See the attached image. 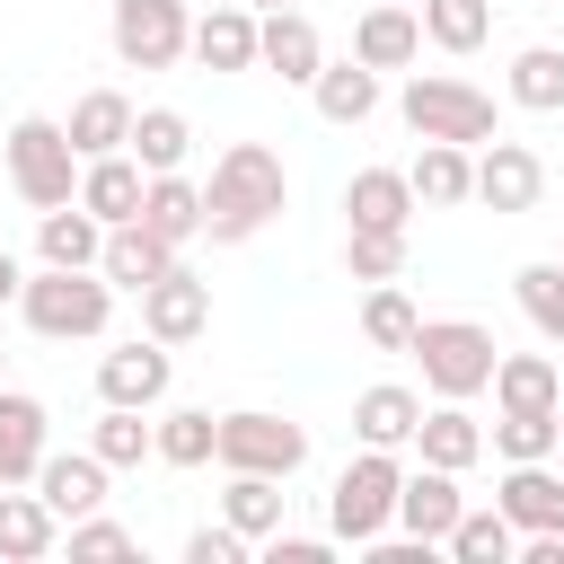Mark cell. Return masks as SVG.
<instances>
[{
    "label": "cell",
    "instance_id": "1",
    "mask_svg": "<svg viewBox=\"0 0 564 564\" xmlns=\"http://www.w3.org/2000/svg\"><path fill=\"white\" fill-rule=\"evenodd\" d=\"M282 203H291L282 159H273L264 141H229V150L212 159V185H203V229H212V247H238V238H256Z\"/></svg>",
    "mask_w": 564,
    "mask_h": 564
},
{
    "label": "cell",
    "instance_id": "2",
    "mask_svg": "<svg viewBox=\"0 0 564 564\" xmlns=\"http://www.w3.org/2000/svg\"><path fill=\"white\" fill-rule=\"evenodd\" d=\"M18 308L35 335L70 344V335H106V308H115V282L88 273V264H44L35 282H18Z\"/></svg>",
    "mask_w": 564,
    "mask_h": 564
},
{
    "label": "cell",
    "instance_id": "3",
    "mask_svg": "<svg viewBox=\"0 0 564 564\" xmlns=\"http://www.w3.org/2000/svg\"><path fill=\"white\" fill-rule=\"evenodd\" d=\"M405 352L423 361V388H432V397H476V388L494 379V361H502V344H494L476 317H423Z\"/></svg>",
    "mask_w": 564,
    "mask_h": 564
},
{
    "label": "cell",
    "instance_id": "4",
    "mask_svg": "<svg viewBox=\"0 0 564 564\" xmlns=\"http://www.w3.org/2000/svg\"><path fill=\"white\" fill-rule=\"evenodd\" d=\"M397 106H405V123H414L423 141H458V150L494 141V97H485L476 79H449V70H414Z\"/></svg>",
    "mask_w": 564,
    "mask_h": 564
},
{
    "label": "cell",
    "instance_id": "5",
    "mask_svg": "<svg viewBox=\"0 0 564 564\" xmlns=\"http://www.w3.org/2000/svg\"><path fill=\"white\" fill-rule=\"evenodd\" d=\"M9 185H18L35 212H53V203L79 194V150H70V132H62L53 115H18V123H9Z\"/></svg>",
    "mask_w": 564,
    "mask_h": 564
},
{
    "label": "cell",
    "instance_id": "6",
    "mask_svg": "<svg viewBox=\"0 0 564 564\" xmlns=\"http://www.w3.org/2000/svg\"><path fill=\"white\" fill-rule=\"evenodd\" d=\"M397 458L388 449H361L344 476H335V494H326V520H335V538H352V546H370L388 520H397Z\"/></svg>",
    "mask_w": 564,
    "mask_h": 564
},
{
    "label": "cell",
    "instance_id": "7",
    "mask_svg": "<svg viewBox=\"0 0 564 564\" xmlns=\"http://www.w3.org/2000/svg\"><path fill=\"white\" fill-rule=\"evenodd\" d=\"M212 458H220V467H247V476H291V467L308 458V432L282 423V414H264V405H247V414H220Z\"/></svg>",
    "mask_w": 564,
    "mask_h": 564
},
{
    "label": "cell",
    "instance_id": "8",
    "mask_svg": "<svg viewBox=\"0 0 564 564\" xmlns=\"http://www.w3.org/2000/svg\"><path fill=\"white\" fill-rule=\"evenodd\" d=\"M185 44H194L185 0H115V53H123L132 70H167Z\"/></svg>",
    "mask_w": 564,
    "mask_h": 564
},
{
    "label": "cell",
    "instance_id": "9",
    "mask_svg": "<svg viewBox=\"0 0 564 564\" xmlns=\"http://www.w3.org/2000/svg\"><path fill=\"white\" fill-rule=\"evenodd\" d=\"M538 194H546V167H538V150L529 141H476V203H494V212H538Z\"/></svg>",
    "mask_w": 564,
    "mask_h": 564
},
{
    "label": "cell",
    "instance_id": "10",
    "mask_svg": "<svg viewBox=\"0 0 564 564\" xmlns=\"http://www.w3.org/2000/svg\"><path fill=\"white\" fill-rule=\"evenodd\" d=\"M494 511L520 529V538H555L564 529V476L546 458H511V476L494 485Z\"/></svg>",
    "mask_w": 564,
    "mask_h": 564
},
{
    "label": "cell",
    "instance_id": "11",
    "mask_svg": "<svg viewBox=\"0 0 564 564\" xmlns=\"http://www.w3.org/2000/svg\"><path fill=\"white\" fill-rule=\"evenodd\" d=\"M141 326H150L159 344H194V335L212 326V291H203L185 264H167V273L141 291Z\"/></svg>",
    "mask_w": 564,
    "mask_h": 564
},
{
    "label": "cell",
    "instance_id": "12",
    "mask_svg": "<svg viewBox=\"0 0 564 564\" xmlns=\"http://www.w3.org/2000/svg\"><path fill=\"white\" fill-rule=\"evenodd\" d=\"M458 511H467V502H458V476H449V467H432V458H423V476H397V529H405V538L441 546Z\"/></svg>",
    "mask_w": 564,
    "mask_h": 564
},
{
    "label": "cell",
    "instance_id": "13",
    "mask_svg": "<svg viewBox=\"0 0 564 564\" xmlns=\"http://www.w3.org/2000/svg\"><path fill=\"white\" fill-rule=\"evenodd\" d=\"M97 397L106 405H159L167 397V344L150 335V344H115L106 361H97Z\"/></svg>",
    "mask_w": 564,
    "mask_h": 564
},
{
    "label": "cell",
    "instance_id": "14",
    "mask_svg": "<svg viewBox=\"0 0 564 564\" xmlns=\"http://www.w3.org/2000/svg\"><path fill=\"white\" fill-rule=\"evenodd\" d=\"M414 53H423V18L397 9V0H370L361 26H352V62H370V70H405Z\"/></svg>",
    "mask_w": 564,
    "mask_h": 564
},
{
    "label": "cell",
    "instance_id": "15",
    "mask_svg": "<svg viewBox=\"0 0 564 564\" xmlns=\"http://www.w3.org/2000/svg\"><path fill=\"white\" fill-rule=\"evenodd\" d=\"M167 264H176V247H167V238H150L141 220H115V229H106V247H97V273H106L115 291H150Z\"/></svg>",
    "mask_w": 564,
    "mask_h": 564
},
{
    "label": "cell",
    "instance_id": "16",
    "mask_svg": "<svg viewBox=\"0 0 564 564\" xmlns=\"http://www.w3.org/2000/svg\"><path fill=\"white\" fill-rule=\"evenodd\" d=\"M44 432H53L44 397H18V388H0V485H26V476L44 467Z\"/></svg>",
    "mask_w": 564,
    "mask_h": 564
},
{
    "label": "cell",
    "instance_id": "17",
    "mask_svg": "<svg viewBox=\"0 0 564 564\" xmlns=\"http://www.w3.org/2000/svg\"><path fill=\"white\" fill-rule=\"evenodd\" d=\"M203 70H256V9L247 0H212V18L194 26V44H185Z\"/></svg>",
    "mask_w": 564,
    "mask_h": 564
},
{
    "label": "cell",
    "instance_id": "18",
    "mask_svg": "<svg viewBox=\"0 0 564 564\" xmlns=\"http://www.w3.org/2000/svg\"><path fill=\"white\" fill-rule=\"evenodd\" d=\"M256 62H264V70H282L291 88H308V79H317V62H326V44H317V26H308L300 9H273V18L256 26Z\"/></svg>",
    "mask_w": 564,
    "mask_h": 564
},
{
    "label": "cell",
    "instance_id": "19",
    "mask_svg": "<svg viewBox=\"0 0 564 564\" xmlns=\"http://www.w3.org/2000/svg\"><path fill=\"white\" fill-rule=\"evenodd\" d=\"M141 185H150V176H141V159H132V150H106V159H79V203H88V212H97L106 229L141 212Z\"/></svg>",
    "mask_w": 564,
    "mask_h": 564
},
{
    "label": "cell",
    "instance_id": "20",
    "mask_svg": "<svg viewBox=\"0 0 564 564\" xmlns=\"http://www.w3.org/2000/svg\"><path fill=\"white\" fill-rule=\"evenodd\" d=\"M35 494L53 502V520H88V511L106 502V458H97V449L44 458V467H35Z\"/></svg>",
    "mask_w": 564,
    "mask_h": 564
},
{
    "label": "cell",
    "instance_id": "21",
    "mask_svg": "<svg viewBox=\"0 0 564 564\" xmlns=\"http://www.w3.org/2000/svg\"><path fill=\"white\" fill-rule=\"evenodd\" d=\"M344 220H352V229H405V220H414L405 167H361V176L344 185Z\"/></svg>",
    "mask_w": 564,
    "mask_h": 564
},
{
    "label": "cell",
    "instance_id": "22",
    "mask_svg": "<svg viewBox=\"0 0 564 564\" xmlns=\"http://www.w3.org/2000/svg\"><path fill=\"white\" fill-rule=\"evenodd\" d=\"M414 449H423L432 467H449V476H458V467H476V458H485V432H476L467 397H441V405L414 423Z\"/></svg>",
    "mask_w": 564,
    "mask_h": 564
},
{
    "label": "cell",
    "instance_id": "23",
    "mask_svg": "<svg viewBox=\"0 0 564 564\" xmlns=\"http://www.w3.org/2000/svg\"><path fill=\"white\" fill-rule=\"evenodd\" d=\"M132 220H141L150 238H167V247H185V238L203 229V185H185V176L167 167V176H150V185H141V212H132Z\"/></svg>",
    "mask_w": 564,
    "mask_h": 564
},
{
    "label": "cell",
    "instance_id": "24",
    "mask_svg": "<svg viewBox=\"0 0 564 564\" xmlns=\"http://www.w3.org/2000/svg\"><path fill=\"white\" fill-rule=\"evenodd\" d=\"M62 132H70V150H79V159H106V150H123V141H132V97L88 88V97L70 106V123H62Z\"/></svg>",
    "mask_w": 564,
    "mask_h": 564
},
{
    "label": "cell",
    "instance_id": "25",
    "mask_svg": "<svg viewBox=\"0 0 564 564\" xmlns=\"http://www.w3.org/2000/svg\"><path fill=\"white\" fill-rule=\"evenodd\" d=\"M405 185H414V203L449 212V203H467V194H476V159H467L458 141H423V159L405 167Z\"/></svg>",
    "mask_w": 564,
    "mask_h": 564
},
{
    "label": "cell",
    "instance_id": "26",
    "mask_svg": "<svg viewBox=\"0 0 564 564\" xmlns=\"http://www.w3.org/2000/svg\"><path fill=\"white\" fill-rule=\"evenodd\" d=\"M35 247H44V264H97V247H106V220L70 194V203H53L44 220H35Z\"/></svg>",
    "mask_w": 564,
    "mask_h": 564
},
{
    "label": "cell",
    "instance_id": "27",
    "mask_svg": "<svg viewBox=\"0 0 564 564\" xmlns=\"http://www.w3.org/2000/svg\"><path fill=\"white\" fill-rule=\"evenodd\" d=\"M485 388H494L502 414H555V361L546 352H502Z\"/></svg>",
    "mask_w": 564,
    "mask_h": 564
},
{
    "label": "cell",
    "instance_id": "28",
    "mask_svg": "<svg viewBox=\"0 0 564 564\" xmlns=\"http://www.w3.org/2000/svg\"><path fill=\"white\" fill-rule=\"evenodd\" d=\"M414 423H423V397H414V388H361V397H352L361 449H397V441H414Z\"/></svg>",
    "mask_w": 564,
    "mask_h": 564
},
{
    "label": "cell",
    "instance_id": "29",
    "mask_svg": "<svg viewBox=\"0 0 564 564\" xmlns=\"http://www.w3.org/2000/svg\"><path fill=\"white\" fill-rule=\"evenodd\" d=\"M123 150L141 159V176H167V167H185V150H194V123H185L176 106H141Z\"/></svg>",
    "mask_w": 564,
    "mask_h": 564
},
{
    "label": "cell",
    "instance_id": "30",
    "mask_svg": "<svg viewBox=\"0 0 564 564\" xmlns=\"http://www.w3.org/2000/svg\"><path fill=\"white\" fill-rule=\"evenodd\" d=\"M282 476H247V467H229V494H220V520L238 529V538H273L282 529Z\"/></svg>",
    "mask_w": 564,
    "mask_h": 564
},
{
    "label": "cell",
    "instance_id": "31",
    "mask_svg": "<svg viewBox=\"0 0 564 564\" xmlns=\"http://www.w3.org/2000/svg\"><path fill=\"white\" fill-rule=\"evenodd\" d=\"M308 88H317V115H326V123H361V115L379 106V70H370V62H317Z\"/></svg>",
    "mask_w": 564,
    "mask_h": 564
},
{
    "label": "cell",
    "instance_id": "32",
    "mask_svg": "<svg viewBox=\"0 0 564 564\" xmlns=\"http://www.w3.org/2000/svg\"><path fill=\"white\" fill-rule=\"evenodd\" d=\"M53 502L44 494H0V555L9 564H35V555H53Z\"/></svg>",
    "mask_w": 564,
    "mask_h": 564
},
{
    "label": "cell",
    "instance_id": "33",
    "mask_svg": "<svg viewBox=\"0 0 564 564\" xmlns=\"http://www.w3.org/2000/svg\"><path fill=\"white\" fill-rule=\"evenodd\" d=\"M441 546H449L458 564H511V555H520V529H511L502 511H458Z\"/></svg>",
    "mask_w": 564,
    "mask_h": 564
},
{
    "label": "cell",
    "instance_id": "34",
    "mask_svg": "<svg viewBox=\"0 0 564 564\" xmlns=\"http://www.w3.org/2000/svg\"><path fill=\"white\" fill-rule=\"evenodd\" d=\"M414 18H423V35H432L441 53H476V44H485V26H494V9H485V0H414Z\"/></svg>",
    "mask_w": 564,
    "mask_h": 564
},
{
    "label": "cell",
    "instance_id": "35",
    "mask_svg": "<svg viewBox=\"0 0 564 564\" xmlns=\"http://www.w3.org/2000/svg\"><path fill=\"white\" fill-rule=\"evenodd\" d=\"M212 432H220V414H203V405H176L167 423H150V449H159L167 467H203V458H212Z\"/></svg>",
    "mask_w": 564,
    "mask_h": 564
},
{
    "label": "cell",
    "instance_id": "36",
    "mask_svg": "<svg viewBox=\"0 0 564 564\" xmlns=\"http://www.w3.org/2000/svg\"><path fill=\"white\" fill-rule=\"evenodd\" d=\"M511 106H529V115H555L564 106V53L555 44H529L511 62Z\"/></svg>",
    "mask_w": 564,
    "mask_h": 564
},
{
    "label": "cell",
    "instance_id": "37",
    "mask_svg": "<svg viewBox=\"0 0 564 564\" xmlns=\"http://www.w3.org/2000/svg\"><path fill=\"white\" fill-rule=\"evenodd\" d=\"M414 326H423V317H414V300H405L397 282H370V300H361V335H370L379 352H405V344H414Z\"/></svg>",
    "mask_w": 564,
    "mask_h": 564
},
{
    "label": "cell",
    "instance_id": "38",
    "mask_svg": "<svg viewBox=\"0 0 564 564\" xmlns=\"http://www.w3.org/2000/svg\"><path fill=\"white\" fill-rule=\"evenodd\" d=\"M511 291H520L529 326H538L546 344H564V264H520V273H511Z\"/></svg>",
    "mask_w": 564,
    "mask_h": 564
},
{
    "label": "cell",
    "instance_id": "39",
    "mask_svg": "<svg viewBox=\"0 0 564 564\" xmlns=\"http://www.w3.org/2000/svg\"><path fill=\"white\" fill-rule=\"evenodd\" d=\"M344 273L352 282H397L405 273V229H352L344 238Z\"/></svg>",
    "mask_w": 564,
    "mask_h": 564
},
{
    "label": "cell",
    "instance_id": "40",
    "mask_svg": "<svg viewBox=\"0 0 564 564\" xmlns=\"http://www.w3.org/2000/svg\"><path fill=\"white\" fill-rule=\"evenodd\" d=\"M88 449H97L106 467H141V458H150V423H141V405H106Z\"/></svg>",
    "mask_w": 564,
    "mask_h": 564
},
{
    "label": "cell",
    "instance_id": "41",
    "mask_svg": "<svg viewBox=\"0 0 564 564\" xmlns=\"http://www.w3.org/2000/svg\"><path fill=\"white\" fill-rule=\"evenodd\" d=\"M555 441H564V414H502L494 423L502 458H555Z\"/></svg>",
    "mask_w": 564,
    "mask_h": 564
},
{
    "label": "cell",
    "instance_id": "42",
    "mask_svg": "<svg viewBox=\"0 0 564 564\" xmlns=\"http://www.w3.org/2000/svg\"><path fill=\"white\" fill-rule=\"evenodd\" d=\"M132 546H141V538H132V529H115V520H97V511L70 529V555H88V564H115V555H132Z\"/></svg>",
    "mask_w": 564,
    "mask_h": 564
},
{
    "label": "cell",
    "instance_id": "43",
    "mask_svg": "<svg viewBox=\"0 0 564 564\" xmlns=\"http://www.w3.org/2000/svg\"><path fill=\"white\" fill-rule=\"evenodd\" d=\"M238 555H247V538H238L229 520H220V529H194V538H185V564H238Z\"/></svg>",
    "mask_w": 564,
    "mask_h": 564
},
{
    "label": "cell",
    "instance_id": "44",
    "mask_svg": "<svg viewBox=\"0 0 564 564\" xmlns=\"http://www.w3.org/2000/svg\"><path fill=\"white\" fill-rule=\"evenodd\" d=\"M264 555H273V564H326V546H317V538H282V529L264 538Z\"/></svg>",
    "mask_w": 564,
    "mask_h": 564
},
{
    "label": "cell",
    "instance_id": "45",
    "mask_svg": "<svg viewBox=\"0 0 564 564\" xmlns=\"http://www.w3.org/2000/svg\"><path fill=\"white\" fill-rule=\"evenodd\" d=\"M18 282H26V273H18V256H9V247H0V308H9V300H18Z\"/></svg>",
    "mask_w": 564,
    "mask_h": 564
},
{
    "label": "cell",
    "instance_id": "46",
    "mask_svg": "<svg viewBox=\"0 0 564 564\" xmlns=\"http://www.w3.org/2000/svg\"><path fill=\"white\" fill-rule=\"evenodd\" d=\"M247 9H291V0H247Z\"/></svg>",
    "mask_w": 564,
    "mask_h": 564
},
{
    "label": "cell",
    "instance_id": "47",
    "mask_svg": "<svg viewBox=\"0 0 564 564\" xmlns=\"http://www.w3.org/2000/svg\"><path fill=\"white\" fill-rule=\"evenodd\" d=\"M397 9H414V0H397Z\"/></svg>",
    "mask_w": 564,
    "mask_h": 564
},
{
    "label": "cell",
    "instance_id": "48",
    "mask_svg": "<svg viewBox=\"0 0 564 564\" xmlns=\"http://www.w3.org/2000/svg\"><path fill=\"white\" fill-rule=\"evenodd\" d=\"M555 264H564V256H555Z\"/></svg>",
    "mask_w": 564,
    "mask_h": 564
},
{
    "label": "cell",
    "instance_id": "49",
    "mask_svg": "<svg viewBox=\"0 0 564 564\" xmlns=\"http://www.w3.org/2000/svg\"><path fill=\"white\" fill-rule=\"evenodd\" d=\"M0 361H9V352H0Z\"/></svg>",
    "mask_w": 564,
    "mask_h": 564
}]
</instances>
